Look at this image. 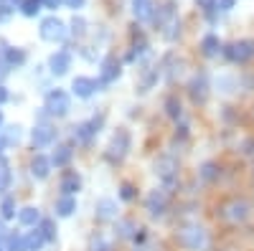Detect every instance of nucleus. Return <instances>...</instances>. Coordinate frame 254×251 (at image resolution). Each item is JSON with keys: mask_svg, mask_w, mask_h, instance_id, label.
<instances>
[{"mask_svg": "<svg viewBox=\"0 0 254 251\" xmlns=\"http://www.w3.org/2000/svg\"><path fill=\"white\" fill-rule=\"evenodd\" d=\"M176 239H178V244H181L186 251H206V249H208V241H211L206 226L198 223V221H186V223H181Z\"/></svg>", "mask_w": 254, "mask_h": 251, "instance_id": "nucleus-1", "label": "nucleus"}, {"mask_svg": "<svg viewBox=\"0 0 254 251\" xmlns=\"http://www.w3.org/2000/svg\"><path fill=\"white\" fill-rule=\"evenodd\" d=\"M155 175H158L160 183L165 185V191H173V188L178 185V178H181L178 160L171 157V155H163V157L155 162Z\"/></svg>", "mask_w": 254, "mask_h": 251, "instance_id": "nucleus-2", "label": "nucleus"}, {"mask_svg": "<svg viewBox=\"0 0 254 251\" xmlns=\"http://www.w3.org/2000/svg\"><path fill=\"white\" fill-rule=\"evenodd\" d=\"M221 216L229 221V223H244L249 216H252V208L247 201L242 198H231L224 208H221Z\"/></svg>", "mask_w": 254, "mask_h": 251, "instance_id": "nucleus-3", "label": "nucleus"}, {"mask_svg": "<svg viewBox=\"0 0 254 251\" xmlns=\"http://www.w3.org/2000/svg\"><path fill=\"white\" fill-rule=\"evenodd\" d=\"M46 109H49V114H54V117H66L69 109H71V99H69V94L64 92V89H54V92H49V94H46Z\"/></svg>", "mask_w": 254, "mask_h": 251, "instance_id": "nucleus-4", "label": "nucleus"}, {"mask_svg": "<svg viewBox=\"0 0 254 251\" xmlns=\"http://www.w3.org/2000/svg\"><path fill=\"white\" fill-rule=\"evenodd\" d=\"M127 150H130V132H127L125 127H120L112 135V142H110V148H107V157L112 162H120L127 155Z\"/></svg>", "mask_w": 254, "mask_h": 251, "instance_id": "nucleus-5", "label": "nucleus"}, {"mask_svg": "<svg viewBox=\"0 0 254 251\" xmlns=\"http://www.w3.org/2000/svg\"><path fill=\"white\" fill-rule=\"evenodd\" d=\"M41 38L49 41V44H59V41L66 38V26H64L56 15L41 20Z\"/></svg>", "mask_w": 254, "mask_h": 251, "instance_id": "nucleus-6", "label": "nucleus"}, {"mask_svg": "<svg viewBox=\"0 0 254 251\" xmlns=\"http://www.w3.org/2000/svg\"><path fill=\"white\" fill-rule=\"evenodd\" d=\"M145 211L150 213L153 218H160L165 211H168V191L165 188H155V191H150L147 193V198H145Z\"/></svg>", "mask_w": 254, "mask_h": 251, "instance_id": "nucleus-7", "label": "nucleus"}, {"mask_svg": "<svg viewBox=\"0 0 254 251\" xmlns=\"http://www.w3.org/2000/svg\"><path fill=\"white\" fill-rule=\"evenodd\" d=\"M226 58L234 64H247L249 58H254V41H237L226 46Z\"/></svg>", "mask_w": 254, "mask_h": 251, "instance_id": "nucleus-8", "label": "nucleus"}, {"mask_svg": "<svg viewBox=\"0 0 254 251\" xmlns=\"http://www.w3.org/2000/svg\"><path fill=\"white\" fill-rule=\"evenodd\" d=\"M102 122H104V117H92L89 122L76 124V127H74V137H76L79 142H92V140L97 137L99 127H102Z\"/></svg>", "mask_w": 254, "mask_h": 251, "instance_id": "nucleus-9", "label": "nucleus"}, {"mask_svg": "<svg viewBox=\"0 0 254 251\" xmlns=\"http://www.w3.org/2000/svg\"><path fill=\"white\" fill-rule=\"evenodd\" d=\"M97 89H99V81L92 79V76H76V79L71 81V92H74L79 99H89Z\"/></svg>", "mask_w": 254, "mask_h": 251, "instance_id": "nucleus-10", "label": "nucleus"}, {"mask_svg": "<svg viewBox=\"0 0 254 251\" xmlns=\"http://www.w3.org/2000/svg\"><path fill=\"white\" fill-rule=\"evenodd\" d=\"M120 79V61L115 56H107L102 61V71H99V87H104V84H112Z\"/></svg>", "mask_w": 254, "mask_h": 251, "instance_id": "nucleus-11", "label": "nucleus"}, {"mask_svg": "<svg viewBox=\"0 0 254 251\" xmlns=\"http://www.w3.org/2000/svg\"><path fill=\"white\" fill-rule=\"evenodd\" d=\"M54 140H56V130L49 127V124H38V127L31 132L33 148H49V145H54Z\"/></svg>", "mask_w": 254, "mask_h": 251, "instance_id": "nucleus-12", "label": "nucleus"}, {"mask_svg": "<svg viewBox=\"0 0 254 251\" xmlns=\"http://www.w3.org/2000/svg\"><path fill=\"white\" fill-rule=\"evenodd\" d=\"M49 69H51V74H56V76L66 74V71L71 69V56H69V51H56V53H51Z\"/></svg>", "mask_w": 254, "mask_h": 251, "instance_id": "nucleus-13", "label": "nucleus"}, {"mask_svg": "<svg viewBox=\"0 0 254 251\" xmlns=\"http://www.w3.org/2000/svg\"><path fill=\"white\" fill-rule=\"evenodd\" d=\"M94 216L99 221H115L117 218V201L112 198H99L97 201V208H94Z\"/></svg>", "mask_w": 254, "mask_h": 251, "instance_id": "nucleus-14", "label": "nucleus"}, {"mask_svg": "<svg viewBox=\"0 0 254 251\" xmlns=\"http://www.w3.org/2000/svg\"><path fill=\"white\" fill-rule=\"evenodd\" d=\"M31 175H33L36 180H46V178L51 175V160L44 157V155H36V157L31 160Z\"/></svg>", "mask_w": 254, "mask_h": 251, "instance_id": "nucleus-15", "label": "nucleus"}, {"mask_svg": "<svg viewBox=\"0 0 254 251\" xmlns=\"http://www.w3.org/2000/svg\"><path fill=\"white\" fill-rule=\"evenodd\" d=\"M132 13L137 20H153L158 15L153 0H132Z\"/></svg>", "mask_w": 254, "mask_h": 251, "instance_id": "nucleus-16", "label": "nucleus"}, {"mask_svg": "<svg viewBox=\"0 0 254 251\" xmlns=\"http://www.w3.org/2000/svg\"><path fill=\"white\" fill-rule=\"evenodd\" d=\"M79 188H81V178H79L76 173H66V175L61 178V183H59V191H61L64 196L79 193Z\"/></svg>", "mask_w": 254, "mask_h": 251, "instance_id": "nucleus-17", "label": "nucleus"}, {"mask_svg": "<svg viewBox=\"0 0 254 251\" xmlns=\"http://www.w3.org/2000/svg\"><path fill=\"white\" fill-rule=\"evenodd\" d=\"M74 211H76V198L74 196H61L56 201V216L59 218H69Z\"/></svg>", "mask_w": 254, "mask_h": 251, "instance_id": "nucleus-18", "label": "nucleus"}, {"mask_svg": "<svg viewBox=\"0 0 254 251\" xmlns=\"http://www.w3.org/2000/svg\"><path fill=\"white\" fill-rule=\"evenodd\" d=\"M206 89H208L206 76H196L193 81H190V97H193V101L203 104L206 101Z\"/></svg>", "mask_w": 254, "mask_h": 251, "instance_id": "nucleus-19", "label": "nucleus"}, {"mask_svg": "<svg viewBox=\"0 0 254 251\" xmlns=\"http://www.w3.org/2000/svg\"><path fill=\"white\" fill-rule=\"evenodd\" d=\"M18 221L23 223V226H36V223H41V211H38V208H33V205L20 208V211H18Z\"/></svg>", "mask_w": 254, "mask_h": 251, "instance_id": "nucleus-20", "label": "nucleus"}, {"mask_svg": "<svg viewBox=\"0 0 254 251\" xmlns=\"http://www.w3.org/2000/svg\"><path fill=\"white\" fill-rule=\"evenodd\" d=\"M201 49H203V56H216L219 51H221V41H219V36H214V33H208V36H203V41H201Z\"/></svg>", "mask_w": 254, "mask_h": 251, "instance_id": "nucleus-21", "label": "nucleus"}, {"mask_svg": "<svg viewBox=\"0 0 254 251\" xmlns=\"http://www.w3.org/2000/svg\"><path fill=\"white\" fill-rule=\"evenodd\" d=\"M44 244H46V239H44V234H41L38 228H36V231H31L28 236H23V249L26 251H41V246H44Z\"/></svg>", "mask_w": 254, "mask_h": 251, "instance_id": "nucleus-22", "label": "nucleus"}, {"mask_svg": "<svg viewBox=\"0 0 254 251\" xmlns=\"http://www.w3.org/2000/svg\"><path fill=\"white\" fill-rule=\"evenodd\" d=\"M71 148H56L54 150V155H51V165H56V167H64V165H69V160H71Z\"/></svg>", "mask_w": 254, "mask_h": 251, "instance_id": "nucleus-23", "label": "nucleus"}, {"mask_svg": "<svg viewBox=\"0 0 254 251\" xmlns=\"http://www.w3.org/2000/svg\"><path fill=\"white\" fill-rule=\"evenodd\" d=\"M5 64L8 66H23L26 64V53L20 49H8L5 51Z\"/></svg>", "mask_w": 254, "mask_h": 251, "instance_id": "nucleus-24", "label": "nucleus"}, {"mask_svg": "<svg viewBox=\"0 0 254 251\" xmlns=\"http://www.w3.org/2000/svg\"><path fill=\"white\" fill-rule=\"evenodd\" d=\"M41 0H23L20 3V10H23V15H28V18H33V15H38V10H41Z\"/></svg>", "mask_w": 254, "mask_h": 251, "instance_id": "nucleus-25", "label": "nucleus"}, {"mask_svg": "<svg viewBox=\"0 0 254 251\" xmlns=\"http://www.w3.org/2000/svg\"><path fill=\"white\" fill-rule=\"evenodd\" d=\"M15 216V201L13 198H3V203H0V218H13Z\"/></svg>", "mask_w": 254, "mask_h": 251, "instance_id": "nucleus-26", "label": "nucleus"}, {"mask_svg": "<svg viewBox=\"0 0 254 251\" xmlns=\"http://www.w3.org/2000/svg\"><path fill=\"white\" fill-rule=\"evenodd\" d=\"M41 234H44L46 241H54L56 239V231H54V221L51 218H41V228H38Z\"/></svg>", "mask_w": 254, "mask_h": 251, "instance_id": "nucleus-27", "label": "nucleus"}, {"mask_svg": "<svg viewBox=\"0 0 254 251\" xmlns=\"http://www.w3.org/2000/svg\"><path fill=\"white\" fill-rule=\"evenodd\" d=\"M165 109H168V117L178 119V117H181V101H178L176 97H168V101H165Z\"/></svg>", "mask_w": 254, "mask_h": 251, "instance_id": "nucleus-28", "label": "nucleus"}, {"mask_svg": "<svg viewBox=\"0 0 254 251\" xmlns=\"http://www.w3.org/2000/svg\"><path fill=\"white\" fill-rule=\"evenodd\" d=\"M201 178H203V180H208V183H211V180H216V178H219L216 165H214V162H206V165L201 167Z\"/></svg>", "mask_w": 254, "mask_h": 251, "instance_id": "nucleus-29", "label": "nucleus"}, {"mask_svg": "<svg viewBox=\"0 0 254 251\" xmlns=\"http://www.w3.org/2000/svg\"><path fill=\"white\" fill-rule=\"evenodd\" d=\"M92 251H112V244H107L102 236H94L92 239Z\"/></svg>", "mask_w": 254, "mask_h": 251, "instance_id": "nucleus-30", "label": "nucleus"}, {"mask_svg": "<svg viewBox=\"0 0 254 251\" xmlns=\"http://www.w3.org/2000/svg\"><path fill=\"white\" fill-rule=\"evenodd\" d=\"M3 140H5V145H18V140H20V127H10Z\"/></svg>", "mask_w": 254, "mask_h": 251, "instance_id": "nucleus-31", "label": "nucleus"}, {"mask_svg": "<svg viewBox=\"0 0 254 251\" xmlns=\"http://www.w3.org/2000/svg\"><path fill=\"white\" fill-rule=\"evenodd\" d=\"M20 3H23V0H0V10H3V13H13L15 8H20Z\"/></svg>", "mask_w": 254, "mask_h": 251, "instance_id": "nucleus-32", "label": "nucleus"}, {"mask_svg": "<svg viewBox=\"0 0 254 251\" xmlns=\"http://www.w3.org/2000/svg\"><path fill=\"white\" fill-rule=\"evenodd\" d=\"M120 198H122V201H132V198H135V188H132L130 183H122V188H120Z\"/></svg>", "mask_w": 254, "mask_h": 251, "instance_id": "nucleus-33", "label": "nucleus"}, {"mask_svg": "<svg viewBox=\"0 0 254 251\" xmlns=\"http://www.w3.org/2000/svg\"><path fill=\"white\" fill-rule=\"evenodd\" d=\"M84 31H87V23H84L81 18H74L71 20V33L74 36H84Z\"/></svg>", "mask_w": 254, "mask_h": 251, "instance_id": "nucleus-34", "label": "nucleus"}, {"mask_svg": "<svg viewBox=\"0 0 254 251\" xmlns=\"http://www.w3.org/2000/svg\"><path fill=\"white\" fill-rule=\"evenodd\" d=\"M196 3H198V8H201V10L211 13V10H214V8L219 5V0H196Z\"/></svg>", "mask_w": 254, "mask_h": 251, "instance_id": "nucleus-35", "label": "nucleus"}, {"mask_svg": "<svg viewBox=\"0 0 254 251\" xmlns=\"http://www.w3.org/2000/svg\"><path fill=\"white\" fill-rule=\"evenodd\" d=\"M64 3H66V8H71V10H79V8H84L87 0H64Z\"/></svg>", "mask_w": 254, "mask_h": 251, "instance_id": "nucleus-36", "label": "nucleus"}, {"mask_svg": "<svg viewBox=\"0 0 254 251\" xmlns=\"http://www.w3.org/2000/svg\"><path fill=\"white\" fill-rule=\"evenodd\" d=\"M117 228H120V236H130V234H132V223H127V221L120 223Z\"/></svg>", "mask_w": 254, "mask_h": 251, "instance_id": "nucleus-37", "label": "nucleus"}, {"mask_svg": "<svg viewBox=\"0 0 254 251\" xmlns=\"http://www.w3.org/2000/svg\"><path fill=\"white\" fill-rule=\"evenodd\" d=\"M41 3H44V8H49V10H56L64 0H41Z\"/></svg>", "mask_w": 254, "mask_h": 251, "instance_id": "nucleus-38", "label": "nucleus"}, {"mask_svg": "<svg viewBox=\"0 0 254 251\" xmlns=\"http://www.w3.org/2000/svg\"><path fill=\"white\" fill-rule=\"evenodd\" d=\"M234 3H237V0H219V10H231V8H234Z\"/></svg>", "mask_w": 254, "mask_h": 251, "instance_id": "nucleus-39", "label": "nucleus"}, {"mask_svg": "<svg viewBox=\"0 0 254 251\" xmlns=\"http://www.w3.org/2000/svg\"><path fill=\"white\" fill-rule=\"evenodd\" d=\"M8 99H10V94H8V89L3 87V84H0V104H5Z\"/></svg>", "mask_w": 254, "mask_h": 251, "instance_id": "nucleus-40", "label": "nucleus"}, {"mask_svg": "<svg viewBox=\"0 0 254 251\" xmlns=\"http://www.w3.org/2000/svg\"><path fill=\"white\" fill-rule=\"evenodd\" d=\"M5 66H8V64H5V61H0V79H3V76L8 74V69H5Z\"/></svg>", "mask_w": 254, "mask_h": 251, "instance_id": "nucleus-41", "label": "nucleus"}, {"mask_svg": "<svg viewBox=\"0 0 254 251\" xmlns=\"http://www.w3.org/2000/svg\"><path fill=\"white\" fill-rule=\"evenodd\" d=\"M3 148H5V140L0 137V155H3Z\"/></svg>", "mask_w": 254, "mask_h": 251, "instance_id": "nucleus-42", "label": "nucleus"}, {"mask_svg": "<svg viewBox=\"0 0 254 251\" xmlns=\"http://www.w3.org/2000/svg\"><path fill=\"white\" fill-rule=\"evenodd\" d=\"M3 231H5V228H3V221H0V239H3V236H5Z\"/></svg>", "mask_w": 254, "mask_h": 251, "instance_id": "nucleus-43", "label": "nucleus"}, {"mask_svg": "<svg viewBox=\"0 0 254 251\" xmlns=\"http://www.w3.org/2000/svg\"><path fill=\"white\" fill-rule=\"evenodd\" d=\"M0 127H3V109H0Z\"/></svg>", "mask_w": 254, "mask_h": 251, "instance_id": "nucleus-44", "label": "nucleus"}]
</instances>
